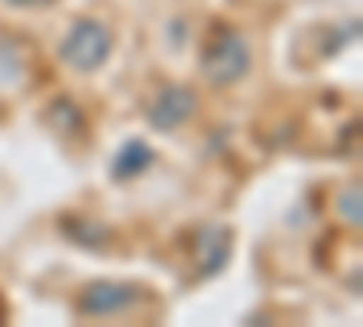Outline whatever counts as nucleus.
Wrapping results in <instances>:
<instances>
[{
	"mask_svg": "<svg viewBox=\"0 0 363 327\" xmlns=\"http://www.w3.org/2000/svg\"><path fill=\"white\" fill-rule=\"evenodd\" d=\"M251 70V48L236 29H215L200 51V73L211 87H229Z\"/></svg>",
	"mask_w": 363,
	"mask_h": 327,
	"instance_id": "obj_1",
	"label": "nucleus"
},
{
	"mask_svg": "<svg viewBox=\"0 0 363 327\" xmlns=\"http://www.w3.org/2000/svg\"><path fill=\"white\" fill-rule=\"evenodd\" d=\"M109 55H113V33H109V26H102L95 18L73 22L69 33L62 37V44H58V58L80 73L99 70Z\"/></svg>",
	"mask_w": 363,
	"mask_h": 327,
	"instance_id": "obj_2",
	"label": "nucleus"
},
{
	"mask_svg": "<svg viewBox=\"0 0 363 327\" xmlns=\"http://www.w3.org/2000/svg\"><path fill=\"white\" fill-rule=\"evenodd\" d=\"M145 287L142 284H128V280H95L80 291V316H124L135 306L145 302Z\"/></svg>",
	"mask_w": 363,
	"mask_h": 327,
	"instance_id": "obj_3",
	"label": "nucleus"
},
{
	"mask_svg": "<svg viewBox=\"0 0 363 327\" xmlns=\"http://www.w3.org/2000/svg\"><path fill=\"white\" fill-rule=\"evenodd\" d=\"M196 113V95L189 87H164V92L149 102V124L157 131H174Z\"/></svg>",
	"mask_w": 363,
	"mask_h": 327,
	"instance_id": "obj_4",
	"label": "nucleus"
},
{
	"mask_svg": "<svg viewBox=\"0 0 363 327\" xmlns=\"http://www.w3.org/2000/svg\"><path fill=\"white\" fill-rule=\"evenodd\" d=\"M233 251V236L225 226H211L200 233V240H196V270L200 277H211V273H218L225 258Z\"/></svg>",
	"mask_w": 363,
	"mask_h": 327,
	"instance_id": "obj_5",
	"label": "nucleus"
},
{
	"mask_svg": "<svg viewBox=\"0 0 363 327\" xmlns=\"http://www.w3.org/2000/svg\"><path fill=\"white\" fill-rule=\"evenodd\" d=\"M149 164H153V150L142 142V138H131V142H124V150L116 153V160H113V178H135V174H142Z\"/></svg>",
	"mask_w": 363,
	"mask_h": 327,
	"instance_id": "obj_6",
	"label": "nucleus"
},
{
	"mask_svg": "<svg viewBox=\"0 0 363 327\" xmlns=\"http://www.w3.org/2000/svg\"><path fill=\"white\" fill-rule=\"evenodd\" d=\"M342 215H345L352 226H359V189H352V193L342 196Z\"/></svg>",
	"mask_w": 363,
	"mask_h": 327,
	"instance_id": "obj_7",
	"label": "nucleus"
},
{
	"mask_svg": "<svg viewBox=\"0 0 363 327\" xmlns=\"http://www.w3.org/2000/svg\"><path fill=\"white\" fill-rule=\"evenodd\" d=\"M11 8H48V4H55V0H8Z\"/></svg>",
	"mask_w": 363,
	"mask_h": 327,
	"instance_id": "obj_8",
	"label": "nucleus"
}]
</instances>
